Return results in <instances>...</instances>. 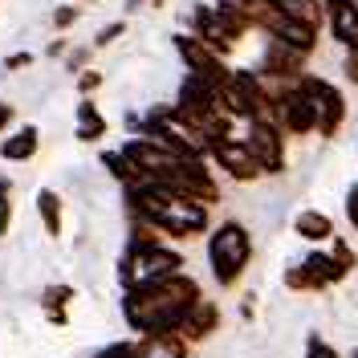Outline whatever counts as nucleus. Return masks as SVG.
I'll return each instance as SVG.
<instances>
[{
	"label": "nucleus",
	"instance_id": "25",
	"mask_svg": "<svg viewBox=\"0 0 358 358\" xmlns=\"http://www.w3.org/2000/svg\"><path fill=\"white\" fill-rule=\"evenodd\" d=\"M355 358H358V355H355Z\"/></svg>",
	"mask_w": 358,
	"mask_h": 358
},
{
	"label": "nucleus",
	"instance_id": "9",
	"mask_svg": "<svg viewBox=\"0 0 358 358\" xmlns=\"http://www.w3.org/2000/svg\"><path fill=\"white\" fill-rule=\"evenodd\" d=\"M330 29L350 53H358V4L355 0H334L330 8Z\"/></svg>",
	"mask_w": 358,
	"mask_h": 358
},
{
	"label": "nucleus",
	"instance_id": "6",
	"mask_svg": "<svg viewBox=\"0 0 358 358\" xmlns=\"http://www.w3.org/2000/svg\"><path fill=\"white\" fill-rule=\"evenodd\" d=\"M245 147H248V155L257 159V167H261V171H281V163H285V159H281V134H277L273 122L257 118Z\"/></svg>",
	"mask_w": 358,
	"mask_h": 358
},
{
	"label": "nucleus",
	"instance_id": "2",
	"mask_svg": "<svg viewBox=\"0 0 358 358\" xmlns=\"http://www.w3.org/2000/svg\"><path fill=\"white\" fill-rule=\"evenodd\" d=\"M127 196H131V208L138 212V220L155 224L171 236H192V232L208 228V208L200 200L176 192V187H167V183L138 179V183L127 187Z\"/></svg>",
	"mask_w": 358,
	"mask_h": 358
},
{
	"label": "nucleus",
	"instance_id": "4",
	"mask_svg": "<svg viewBox=\"0 0 358 358\" xmlns=\"http://www.w3.org/2000/svg\"><path fill=\"white\" fill-rule=\"evenodd\" d=\"M248 232L241 224H220L216 232H212V241H208V261H212V273H216V281L220 285H232L248 265Z\"/></svg>",
	"mask_w": 358,
	"mask_h": 358
},
{
	"label": "nucleus",
	"instance_id": "1",
	"mask_svg": "<svg viewBox=\"0 0 358 358\" xmlns=\"http://www.w3.org/2000/svg\"><path fill=\"white\" fill-rule=\"evenodd\" d=\"M200 301V289L192 277H163L155 285H143V289H127L122 297V313L131 322V330H138L143 338L155 334H176L183 313Z\"/></svg>",
	"mask_w": 358,
	"mask_h": 358
},
{
	"label": "nucleus",
	"instance_id": "15",
	"mask_svg": "<svg viewBox=\"0 0 358 358\" xmlns=\"http://www.w3.org/2000/svg\"><path fill=\"white\" fill-rule=\"evenodd\" d=\"M102 167H106L118 183H127V187H131V183H138V176H134V167L127 163V155H122V151H106V155H102Z\"/></svg>",
	"mask_w": 358,
	"mask_h": 358
},
{
	"label": "nucleus",
	"instance_id": "16",
	"mask_svg": "<svg viewBox=\"0 0 358 358\" xmlns=\"http://www.w3.org/2000/svg\"><path fill=\"white\" fill-rule=\"evenodd\" d=\"M8 220H13V203H8V179H0V236L8 232Z\"/></svg>",
	"mask_w": 358,
	"mask_h": 358
},
{
	"label": "nucleus",
	"instance_id": "7",
	"mask_svg": "<svg viewBox=\"0 0 358 358\" xmlns=\"http://www.w3.org/2000/svg\"><path fill=\"white\" fill-rule=\"evenodd\" d=\"M212 155L220 159V167L228 171V176H236V179H252L257 171H261L257 159L248 155L245 143H232V138H216V143H212Z\"/></svg>",
	"mask_w": 358,
	"mask_h": 358
},
{
	"label": "nucleus",
	"instance_id": "8",
	"mask_svg": "<svg viewBox=\"0 0 358 358\" xmlns=\"http://www.w3.org/2000/svg\"><path fill=\"white\" fill-rule=\"evenodd\" d=\"M277 114H281V122H285L293 134H306V131L317 127V114H313L310 98H306L301 90H289V94L277 102Z\"/></svg>",
	"mask_w": 358,
	"mask_h": 358
},
{
	"label": "nucleus",
	"instance_id": "21",
	"mask_svg": "<svg viewBox=\"0 0 358 358\" xmlns=\"http://www.w3.org/2000/svg\"><path fill=\"white\" fill-rule=\"evenodd\" d=\"M346 212H350V224L358 228V187L350 192V200H346Z\"/></svg>",
	"mask_w": 358,
	"mask_h": 358
},
{
	"label": "nucleus",
	"instance_id": "5",
	"mask_svg": "<svg viewBox=\"0 0 358 358\" xmlns=\"http://www.w3.org/2000/svg\"><path fill=\"white\" fill-rule=\"evenodd\" d=\"M301 94L310 98V106H313V114H317V131L322 134H334V127L342 122V94H338L330 82H322V78H301Z\"/></svg>",
	"mask_w": 358,
	"mask_h": 358
},
{
	"label": "nucleus",
	"instance_id": "23",
	"mask_svg": "<svg viewBox=\"0 0 358 358\" xmlns=\"http://www.w3.org/2000/svg\"><path fill=\"white\" fill-rule=\"evenodd\" d=\"M310 358H334V355H330V350H326V346L313 338V342H310Z\"/></svg>",
	"mask_w": 358,
	"mask_h": 358
},
{
	"label": "nucleus",
	"instance_id": "3",
	"mask_svg": "<svg viewBox=\"0 0 358 358\" xmlns=\"http://www.w3.org/2000/svg\"><path fill=\"white\" fill-rule=\"evenodd\" d=\"M179 265H183L179 252L155 245L151 236H143V241L134 236L122 265H118V281H122V289H143V285H155L163 277H176Z\"/></svg>",
	"mask_w": 358,
	"mask_h": 358
},
{
	"label": "nucleus",
	"instance_id": "17",
	"mask_svg": "<svg viewBox=\"0 0 358 358\" xmlns=\"http://www.w3.org/2000/svg\"><path fill=\"white\" fill-rule=\"evenodd\" d=\"M122 29H127V24H122V21L106 24V29H102V33H98V41H94V45H110L114 37H122Z\"/></svg>",
	"mask_w": 358,
	"mask_h": 358
},
{
	"label": "nucleus",
	"instance_id": "10",
	"mask_svg": "<svg viewBox=\"0 0 358 358\" xmlns=\"http://www.w3.org/2000/svg\"><path fill=\"white\" fill-rule=\"evenodd\" d=\"M131 358H183V342L171 334L143 338V342H131Z\"/></svg>",
	"mask_w": 358,
	"mask_h": 358
},
{
	"label": "nucleus",
	"instance_id": "11",
	"mask_svg": "<svg viewBox=\"0 0 358 358\" xmlns=\"http://www.w3.org/2000/svg\"><path fill=\"white\" fill-rule=\"evenodd\" d=\"M37 143H41L37 127H21L17 134H8V138L0 143V155H4V159H33Z\"/></svg>",
	"mask_w": 358,
	"mask_h": 358
},
{
	"label": "nucleus",
	"instance_id": "22",
	"mask_svg": "<svg viewBox=\"0 0 358 358\" xmlns=\"http://www.w3.org/2000/svg\"><path fill=\"white\" fill-rule=\"evenodd\" d=\"M86 62H90V49H78V53H69V69L86 66Z\"/></svg>",
	"mask_w": 358,
	"mask_h": 358
},
{
	"label": "nucleus",
	"instance_id": "18",
	"mask_svg": "<svg viewBox=\"0 0 358 358\" xmlns=\"http://www.w3.org/2000/svg\"><path fill=\"white\" fill-rule=\"evenodd\" d=\"M73 21H78V8H69V4L53 13V24H57V29H66V24H73Z\"/></svg>",
	"mask_w": 358,
	"mask_h": 358
},
{
	"label": "nucleus",
	"instance_id": "19",
	"mask_svg": "<svg viewBox=\"0 0 358 358\" xmlns=\"http://www.w3.org/2000/svg\"><path fill=\"white\" fill-rule=\"evenodd\" d=\"M8 69H24V66H33V53H13L8 62H4Z\"/></svg>",
	"mask_w": 358,
	"mask_h": 358
},
{
	"label": "nucleus",
	"instance_id": "13",
	"mask_svg": "<svg viewBox=\"0 0 358 358\" xmlns=\"http://www.w3.org/2000/svg\"><path fill=\"white\" fill-rule=\"evenodd\" d=\"M37 216L45 220V232L49 236H62V196L57 192H37Z\"/></svg>",
	"mask_w": 358,
	"mask_h": 358
},
{
	"label": "nucleus",
	"instance_id": "12",
	"mask_svg": "<svg viewBox=\"0 0 358 358\" xmlns=\"http://www.w3.org/2000/svg\"><path fill=\"white\" fill-rule=\"evenodd\" d=\"M106 134V118L98 114V106L94 102H78V138L82 143H94V138H102Z\"/></svg>",
	"mask_w": 358,
	"mask_h": 358
},
{
	"label": "nucleus",
	"instance_id": "14",
	"mask_svg": "<svg viewBox=\"0 0 358 358\" xmlns=\"http://www.w3.org/2000/svg\"><path fill=\"white\" fill-rule=\"evenodd\" d=\"M297 232H301L306 241H326L334 228H330V220H326L322 212H301V216H297Z\"/></svg>",
	"mask_w": 358,
	"mask_h": 358
},
{
	"label": "nucleus",
	"instance_id": "20",
	"mask_svg": "<svg viewBox=\"0 0 358 358\" xmlns=\"http://www.w3.org/2000/svg\"><path fill=\"white\" fill-rule=\"evenodd\" d=\"M78 86L86 90V94H90V90H98V86H102V73H82V78H78Z\"/></svg>",
	"mask_w": 358,
	"mask_h": 358
},
{
	"label": "nucleus",
	"instance_id": "24",
	"mask_svg": "<svg viewBox=\"0 0 358 358\" xmlns=\"http://www.w3.org/2000/svg\"><path fill=\"white\" fill-rule=\"evenodd\" d=\"M8 122H13V106H8V102H0V131H4Z\"/></svg>",
	"mask_w": 358,
	"mask_h": 358
}]
</instances>
